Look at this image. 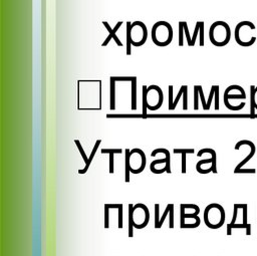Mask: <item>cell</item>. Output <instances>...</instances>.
<instances>
[{
  "mask_svg": "<svg viewBox=\"0 0 257 256\" xmlns=\"http://www.w3.org/2000/svg\"><path fill=\"white\" fill-rule=\"evenodd\" d=\"M122 150L121 149H101L100 153L101 154H108L109 155V165H108V172L109 174H113L114 172V166H113V156L115 154H121Z\"/></svg>",
  "mask_w": 257,
  "mask_h": 256,
  "instance_id": "obj_13",
  "label": "cell"
},
{
  "mask_svg": "<svg viewBox=\"0 0 257 256\" xmlns=\"http://www.w3.org/2000/svg\"><path fill=\"white\" fill-rule=\"evenodd\" d=\"M150 221V211L143 203L136 205L128 204V237L134 236L133 229H143L147 227Z\"/></svg>",
  "mask_w": 257,
  "mask_h": 256,
  "instance_id": "obj_1",
  "label": "cell"
},
{
  "mask_svg": "<svg viewBox=\"0 0 257 256\" xmlns=\"http://www.w3.org/2000/svg\"><path fill=\"white\" fill-rule=\"evenodd\" d=\"M137 77L134 76L132 80V109L137 108Z\"/></svg>",
  "mask_w": 257,
  "mask_h": 256,
  "instance_id": "obj_18",
  "label": "cell"
},
{
  "mask_svg": "<svg viewBox=\"0 0 257 256\" xmlns=\"http://www.w3.org/2000/svg\"><path fill=\"white\" fill-rule=\"evenodd\" d=\"M256 170L255 169H240L234 171V174H255Z\"/></svg>",
  "mask_w": 257,
  "mask_h": 256,
  "instance_id": "obj_33",
  "label": "cell"
},
{
  "mask_svg": "<svg viewBox=\"0 0 257 256\" xmlns=\"http://www.w3.org/2000/svg\"><path fill=\"white\" fill-rule=\"evenodd\" d=\"M210 41L216 46L226 45L231 38V30L229 25L224 21L214 22L209 30Z\"/></svg>",
  "mask_w": 257,
  "mask_h": 256,
  "instance_id": "obj_4",
  "label": "cell"
},
{
  "mask_svg": "<svg viewBox=\"0 0 257 256\" xmlns=\"http://www.w3.org/2000/svg\"><path fill=\"white\" fill-rule=\"evenodd\" d=\"M124 152L127 153L128 163H130V171L132 174L138 175L141 174L146 167V155L141 149H125Z\"/></svg>",
  "mask_w": 257,
  "mask_h": 256,
  "instance_id": "obj_10",
  "label": "cell"
},
{
  "mask_svg": "<svg viewBox=\"0 0 257 256\" xmlns=\"http://www.w3.org/2000/svg\"><path fill=\"white\" fill-rule=\"evenodd\" d=\"M123 206L122 204H118V217H117V228L118 229H121L123 227V224H122V215H123Z\"/></svg>",
  "mask_w": 257,
  "mask_h": 256,
  "instance_id": "obj_22",
  "label": "cell"
},
{
  "mask_svg": "<svg viewBox=\"0 0 257 256\" xmlns=\"http://www.w3.org/2000/svg\"><path fill=\"white\" fill-rule=\"evenodd\" d=\"M173 102H174V101H173V86L170 85V86H169V104H168L169 109L172 107Z\"/></svg>",
  "mask_w": 257,
  "mask_h": 256,
  "instance_id": "obj_37",
  "label": "cell"
},
{
  "mask_svg": "<svg viewBox=\"0 0 257 256\" xmlns=\"http://www.w3.org/2000/svg\"><path fill=\"white\" fill-rule=\"evenodd\" d=\"M257 109V86L250 85V113L254 114Z\"/></svg>",
  "mask_w": 257,
  "mask_h": 256,
  "instance_id": "obj_15",
  "label": "cell"
},
{
  "mask_svg": "<svg viewBox=\"0 0 257 256\" xmlns=\"http://www.w3.org/2000/svg\"><path fill=\"white\" fill-rule=\"evenodd\" d=\"M203 219L205 225L210 229L221 228L226 219L225 209L222 205L218 203H212L206 206L203 214Z\"/></svg>",
  "mask_w": 257,
  "mask_h": 256,
  "instance_id": "obj_3",
  "label": "cell"
},
{
  "mask_svg": "<svg viewBox=\"0 0 257 256\" xmlns=\"http://www.w3.org/2000/svg\"><path fill=\"white\" fill-rule=\"evenodd\" d=\"M238 210H239V208L234 204V206H233V217H232L231 222L228 224V226L234 225L236 223V219H237V215H238Z\"/></svg>",
  "mask_w": 257,
  "mask_h": 256,
  "instance_id": "obj_31",
  "label": "cell"
},
{
  "mask_svg": "<svg viewBox=\"0 0 257 256\" xmlns=\"http://www.w3.org/2000/svg\"><path fill=\"white\" fill-rule=\"evenodd\" d=\"M214 95H215V85H212L211 91H210V95H209V98L207 100V109L206 110H208L210 108V105H211V102H212V99H213Z\"/></svg>",
  "mask_w": 257,
  "mask_h": 256,
  "instance_id": "obj_34",
  "label": "cell"
},
{
  "mask_svg": "<svg viewBox=\"0 0 257 256\" xmlns=\"http://www.w3.org/2000/svg\"><path fill=\"white\" fill-rule=\"evenodd\" d=\"M169 228L171 229L174 228V204H172L170 214H169Z\"/></svg>",
  "mask_w": 257,
  "mask_h": 256,
  "instance_id": "obj_28",
  "label": "cell"
},
{
  "mask_svg": "<svg viewBox=\"0 0 257 256\" xmlns=\"http://www.w3.org/2000/svg\"><path fill=\"white\" fill-rule=\"evenodd\" d=\"M100 143H101V140H97V141L95 142V144H94V146H93V149H92V151H91V153H90V155H89V157H88V165L85 166L83 169H79V170H78V174L83 175V174H85V173L88 171V168H89V166H90V164H91V162H92V160H93V158H94V155H95V153H96V151H97V149H98Z\"/></svg>",
  "mask_w": 257,
  "mask_h": 256,
  "instance_id": "obj_16",
  "label": "cell"
},
{
  "mask_svg": "<svg viewBox=\"0 0 257 256\" xmlns=\"http://www.w3.org/2000/svg\"><path fill=\"white\" fill-rule=\"evenodd\" d=\"M199 29H200V21H197V23H196V27H195V31H194V33H193V37H192V44H193V46H194V44H195L196 37H197V34H198V32H199Z\"/></svg>",
  "mask_w": 257,
  "mask_h": 256,
  "instance_id": "obj_36",
  "label": "cell"
},
{
  "mask_svg": "<svg viewBox=\"0 0 257 256\" xmlns=\"http://www.w3.org/2000/svg\"><path fill=\"white\" fill-rule=\"evenodd\" d=\"M109 210L107 204H104V228L107 229L109 227Z\"/></svg>",
  "mask_w": 257,
  "mask_h": 256,
  "instance_id": "obj_23",
  "label": "cell"
},
{
  "mask_svg": "<svg viewBox=\"0 0 257 256\" xmlns=\"http://www.w3.org/2000/svg\"><path fill=\"white\" fill-rule=\"evenodd\" d=\"M159 153H163L165 155L164 159L156 160L153 161L150 165V170L154 174H163V173H168L171 174V157H170V152L167 149H156L151 153V157H156Z\"/></svg>",
  "mask_w": 257,
  "mask_h": 256,
  "instance_id": "obj_9",
  "label": "cell"
},
{
  "mask_svg": "<svg viewBox=\"0 0 257 256\" xmlns=\"http://www.w3.org/2000/svg\"><path fill=\"white\" fill-rule=\"evenodd\" d=\"M234 228H237V229H245V231H246V235H251V225L250 224H247V225H245V224H234V225H231V226H228L227 225V232H226V234L228 235V236H230V235H232V229H234Z\"/></svg>",
  "mask_w": 257,
  "mask_h": 256,
  "instance_id": "obj_17",
  "label": "cell"
},
{
  "mask_svg": "<svg viewBox=\"0 0 257 256\" xmlns=\"http://www.w3.org/2000/svg\"><path fill=\"white\" fill-rule=\"evenodd\" d=\"M121 21H118L117 23H116V25L114 26V28L113 29H111L110 27H109V25H108V23L106 22V21H103L102 22V24L106 27V29L108 30V32H109V35L106 37V39L104 40V42H102V44H101V46H106L107 45V43L111 40V38H113L114 39V41L116 42V44L118 45V46H122V43L118 40V38L116 37V35H115V32L118 30V28L120 27V25H121Z\"/></svg>",
  "mask_w": 257,
  "mask_h": 256,
  "instance_id": "obj_11",
  "label": "cell"
},
{
  "mask_svg": "<svg viewBox=\"0 0 257 256\" xmlns=\"http://www.w3.org/2000/svg\"><path fill=\"white\" fill-rule=\"evenodd\" d=\"M199 34H200V45H204V22L200 21V29H199Z\"/></svg>",
  "mask_w": 257,
  "mask_h": 256,
  "instance_id": "obj_30",
  "label": "cell"
},
{
  "mask_svg": "<svg viewBox=\"0 0 257 256\" xmlns=\"http://www.w3.org/2000/svg\"><path fill=\"white\" fill-rule=\"evenodd\" d=\"M173 29L170 23L158 21L152 28V40L158 46H167L172 42Z\"/></svg>",
  "mask_w": 257,
  "mask_h": 256,
  "instance_id": "obj_5",
  "label": "cell"
},
{
  "mask_svg": "<svg viewBox=\"0 0 257 256\" xmlns=\"http://www.w3.org/2000/svg\"><path fill=\"white\" fill-rule=\"evenodd\" d=\"M195 151L194 149H174V154H181L182 155V165H181V173L186 174L187 168H186V156L188 154H193Z\"/></svg>",
  "mask_w": 257,
  "mask_h": 256,
  "instance_id": "obj_14",
  "label": "cell"
},
{
  "mask_svg": "<svg viewBox=\"0 0 257 256\" xmlns=\"http://www.w3.org/2000/svg\"><path fill=\"white\" fill-rule=\"evenodd\" d=\"M114 83H115V80L110 77V106L109 108L111 110H113L115 108V88H114Z\"/></svg>",
  "mask_w": 257,
  "mask_h": 256,
  "instance_id": "obj_19",
  "label": "cell"
},
{
  "mask_svg": "<svg viewBox=\"0 0 257 256\" xmlns=\"http://www.w3.org/2000/svg\"><path fill=\"white\" fill-rule=\"evenodd\" d=\"M215 109H219V85H215Z\"/></svg>",
  "mask_w": 257,
  "mask_h": 256,
  "instance_id": "obj_35",
  "label": "cell"
},
{
  "mask_svg": "<svg viewBox=\"0 0 257 256\" xmlns=\"http://www.w3.org/2000/svg\"><path fill=\"white\" fill-rule=\"evenodd\" d=\"M198 96H199V91H198V86H194V109H198Z\"/></svg>",
  "mask_w": 257,
  "mask_h": 256,
  "instance_id": "obj_32",
  "label": "cell"
},
{
  "mask_svg": "<svg viewBox=\"0 0 257 256\" xmlns=\"http://www.w3.org/2000/svg\"><path fill=\"white\" fill-rule=\"evenodd\" d=\"M148 38L146 25L141 21L126 22V55H131V46H141Z\"/></svg>",
  "mask_w": 257,
  "mask_h": 256,
  "instance_id": "obj_2",
  "label": "cell"
},
{
  "mask_svg": "<svg viewBox=\"0 0 257 256\" xmlns=\"http://www.w3.org/2000/svg\"><path fill=\"white\" fill-rule=\"evenodd\" d=\"M198 86V90H199V95L201 97V101H202V105H203V108L204 109H207V101L205 100V97H204V93H203V89H202V86L201 85H197Z\"/></svg>",
  "mask_w": 257,
  "mask_h": 256,
  "instance_id": "obj_29",
  "label": "cell"
},
{
  "mask_svg": "<svg viewBox=\"0 0 257 256\" xmlns=\"http://www.w3.org/2000/svg\"><path fill=\"white\" fill-rule=\"evenodd\" d=\"M204 154H210L211 158L209 159H205V160H201L197 163L196 165V170L198 173L200 174H209V173H214L217 174V155L215 150L213 149H209V148H205L200 150L197 153L198 157H201Z\"/></svg>",
  "mask_w": 257,
  "mask_h": 256,
  "instance_id": "obj_8",
  "label": "cell"
},
{
  "mask_svg": "<svg viewBox=\"0 0 257 256\" xmlns=\"http://www.w3.org/2000/svg\"><path fill=\"white\" fill-rule=\"evenodd\" d=\"M74 143H75V145H76V147H77V149H78V151H79V153H80L82 159L84 160L85 166H87V165H88V158H87V156L85 155V152H84V150H83V148H82L80 142H79L78 140H74ZM85 166H84V167H85Z\"/></svg>",
  "mask_w": 257,
  "mask_h": 256,
  "instance_id": "obj_21",
  "label": "cell"
},
{
  "mask_svg": "<svg viewBox=\"0 0 257 256\" xmlns=\"http://www.w3.org/2000/svg\"><path fill=\"white\" fill-rule=\"evenodd\" d=\"M171 206H172V204H168V205L166 206V209H165V211H164V213H163L162 217L160 218V221H159V225H158V228H157V229H160V228L163 226V224H164V222H165V220H166L167 216L170 214Z\"/></svg>",
  "mask_w": 257,
  "mask_h": 256,
  "instance_id": "obj_20",
  "label": "cell"
},
{
  "mask_svg": "<svg viewBox=\"0 0 257 256\" xmlns=\"http://www.w3.org/2000/svg\"><path fill=\"white\" fill-rule=\"evenodd\" d=\"M153 88L154 94H151L148 87L143 85V114L147 113V109L156 110L162 106L164 100L163 91L157 85H153Z\"/></svg>",
  "mask_w": 257,
  "mask_h": 256,
  "instance_id": "obj_7",
  "label": "cell"
},
{
  "mask_svg": "<svg viewBox=\"0 0 257 256\" xmlns=\"http://www.w3.org/2000/svg\"><path fill=\"white\" fill-rule=\"evenodd\" d=\"M159 221H160V205L159 204H155V228H158L159 225Z\"/></svg>",
  "mask_w": 257,
  "mask_h": 256,
  "instance_id": "obj_25",
  "label": "cell"
},
{
  "mask_svg": "<svg viewBox=\"0 0 257 256\" xmlns=\"http://www.w3.org/2000/svg\"><path fill=\"white\" fill-rule=\"evenodd\" d=\"M188 86L187 85H182L181 86V89H180V91H179V93H178V95H177V97H176V99L174 100V102H173V105H172V107L170 108L171 110H173V109H175V107H176V105H177V103H178V101H179V99H180V97L184 94V91H185V89L187 88Z\"/></svg>",
  "mask_w": 257,
  "mask_h": 256,
  "instance_id": "obj_24",
  "label": "cell"
},
{
  "mask_svg": "<svg viewBox=\"0 0 257 256\" xmlns=\"http://www.w3.org/2000/svg\"><path fill=\"white\" fill-rule=\"evenodd\" d=\"M245 98H246V93H245V90L243 89V87L237 93H232L229 86L225 89V92H224V103L225 104H227L230 101V99H245Z\"/></svg>",
  "mask_w": 257,
  "mask_h": 256,
  "instance_id": "obj_12",
  "label": "cell"
},
{
  "mask_svg": "<svg viewBox=\"0 0 257 256\" xmlns=\"http://www.w3.org/2000/svg\"><path fill=\"white\" fill-rule=\"evenodd\" d=\"M255 25L251 21H241L235 27V40L241 46H251L257 40V36L251 34Z\"/></svg>",
  "mask_w": 257,
  "mask_h": 256,
  "instance_id": "obj_6",
  "label": "cell"
},
{
  "mask_svg": "<svg viewBox=\"0 0 257 256\" xmlns=\"http://www.w3.org/2000/svg\"><path fill=\"white\" fill-rule=\"evenodd\" d=\"M183 32H184V27L182 21L179 22V45L183 46L184 40H183Z\"/></svg>",
  "mask_w": 257,
  "mask_h": 256,
  "instance_id": "obj_27",
  "label": "cell"
},
{
  "mask_svg": "<svg viewBox=\"0 0 257 256\" xmlns=\"http://www.w3.org/2000/svg\"><path fill=\"white\" fill-rule=\"evenodd\" d=\"M182 23H183V27H184L185 35H186V38H187V41H188V45H189V46H193V44H192V38L190 37V34H189V30H188L187 22H186V21H182Z\"/></svg>",
  "mask_w": 257,
  "mask_h": 256,
  "instance_id": "obj_26",
  "label": "cell"
}]
</instances>
